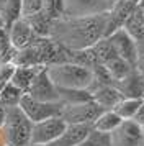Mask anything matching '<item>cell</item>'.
<instances>
[{"instance_id":"6da1fadb","label":"cell","mask_w":144,"mask_h":146,"mask_svg":"<svg viewBox=\"0 0 144 146\" xmlns=\"http://www.w3.org/2000/svg\"><path fill=\"white\" fill-rule=\"evenodd\" d=\"M106 13L95 17H64L54 18L48 36L67 53L90 49L105 38Z\"/></svg>"},{"instance_id":"7a4b0ae2","label":"cell","mask_w":144,"mask_h":146,"mask_svg":"<svg viewBox=\"0 0 144 146\" xmlns=\"http://www.w3.org/2000/svg\"><path fill=\"white\" fill-rule=\"evenodd\" d=\"M46 72L57 89L89 90L93 84V71L72 61H61L46 66Z\"/></svg>"},{"instance_id":"3957f363","label":"cell","mask_w":144,"mask_h":146,"mask_svg":"<svg viewBox=\"0 0 144 146\" xmlns=\"http://www.w3.org/2000/svg\"><path fill=\"white\" fill-rule=\"evenodd\" d=\"M33 123L28 120L20 107H8L3 125L0 126V136L5 146H26L31 141Z\"/></svg>"},{"instance_id":"277c9868","label":"cell","mask_w":144,"mask_h":146,"mask_svg":"<svg viewBox=\"0 0 144 146\" xmlns=\"http://www.w3.org/2000/svg\"><path fill=\"white\" fill-rule=\"evenodd\" d=\"M64 17H95L106 13L116 0H59Z\"/></svg>"},{"instance_id":"5b68a950","label":"cell","mask_w":144,"mask_h":146,"mask_svg":"<svg viewBox=\"0 0 144 146\" xmlns=\"http://www.w3.org/2000/svg\"><path fill=\"white\" fill-rule=\"evenodd\" d=\"M103 112L102 107H98L93 100H87L82 104L74 105H62L59 117L67 125H93L98 115Z\"/></svg>"},{"instance_id":"8992f818","label":"cell","mask_w":144,"mask_h":146,"mask_svg":"<svg viewBox=\"0 0 144 146\" xmlns=\"http://www.w3.org/2000/svg\"><path fill=\"white\" fill-rule=\"evenodd\" d=\"M18 107L31 123H38V121H43L46 118L57 117L61 113L62 104L61 102H39V100H34L33 97H30L28 94H25L20 100Z\"/></svg>"},{"instance_id":"52a82bcc","label":"cell","mask_w":144,"mask_h":146,"mask_svg":"<svg viewBox=\"0 0 144 146\" xmlns=\"http://www.w3.org/2000/svg\"><path fill=\"white\" fill-rule=\"evenodd\" d=\"M110 146H144L143 126L134 120H123L110 133Z\"/></svg>"},{"instance_id":"ba28073f","label":"cell","mask_w":144,"mask_h":146,"mask_svg":"<svg viewBox=\"0 0 144 146\" xmlns=\"http://www.w3.org/2000/svg\"><path fill=\"white\" fill-rule=\"evenodd\" d=\"M64 120L61 117H51L46 118L43 121L33 123V130H31V141L30 143H38V145H51L56 139L61 136V133L64 131L65 128Z\"/></svg>"},{"instance_id":"9c48e42d","label":"cell","mask_w":144,"mask_h":146,"mask_svg":"<svg viewBox=\"0 0 144 146\" xmlns=\"http://www.w3.org/2000/svg\"><path fill=\"white\" fill-rule=\"evenodd\" d=\"M26 94L34 100H39V102H59V90L52 84V80L49 79V76L46 72V67H43L36 74V77L33 79Z\"/></svg>"},{"instance_id":"30bf717a","label":"cell","mask_w":144,"mask_h":146,"mask_svg":"<svg viewBox=\"0 0 144 146\" xmlns=\"http://www.w3.org/2000/svg\"><path fill=\"white\" fill-rule=\"evenodd\" d=\"M7 35H8V41H10V46L13 51H20V49L26 48L36 36H39L33 30L30 21L21 17L10 25V28L7 30Z\"/></svg>"},{"instance_id":"8fae6325","label":"cell","mask_w":144,"mask_h":146,"mask_svg":"<svg viewBox=\"0 0 144 146\" xmlns=\"http://www.w3.org/2000/svg\"><path fill=\"white\" fill-rule=\"evenodd\" d=\"M137 5L136 0H116L113 3V7L106 12V31L105 36H110L116 30L123 27L124 20L128 18L131 10Z\"/></svg>"},{"instance_id":"7c38bea8","label":"cell","mask_w":144,"mask_h":146,"mask_svg":"<svg viewBox=\"0 0 144 146\" xmlns=\"http://www.w3.org/2000/svg\"><path fill=\"white\" fill-rule=\"evenodd\" d=\"M92 100L102 107L103 110H113L115 107L124 99L121 92L118 90L113 84H98V86H92L90 89Z\"/></svg>"},{"instance_id":"4fadbf2b","label":"cell","mask_w":144,"mask_h":146,"mask_svg":"<svg viewBox=\"0 0 144 146\" xmlns=\"http://www.w3.org/2000/svg\"><path fill=\"white\" fill-rule=\"evenodd\" d=\"M108 38H110L111 44L116 51L118 58L128 61L131 66H134V61H136V40H133L123 28H120L115 33H111Z\"/></svg>"},{"instance_id":"5bb4252c","label":"cell","mask_w":144,"mask_h":146,"mask_svg":"<svg viewBox=\"0 0 144 146\" xmlns=\"http://www.w3.org/2000/svg\"><path fill=\"white\" fill-rule=\"evenodd\" d=\"M115 87L121 92L124 99H143L144 95V74L133 67L129 74L121 80L115 82Z\"/></svg>"},{"instance_id":"9a60e30c","label":"cell","mask_w":144,"mask_h":146,"mask_svg":"<svg viewBox=\"0 0 144 146\" xmlns=\"http://www.w3.org/2000/svg\"><path fill=\"white\" fill-rule=\"evenodd\" d=\"M92 125H65L64 131L51 146H77L92 131Z\"/></svg>"},{"instance_id":"2e32d148","label":"cell","mask_w":144,"mask_h":146,"mask_svg":"<svg viewBox=\"0 0 144 146\" xmlns=\"http://www.w3.org/2000/svg\"><path fill=\"white\" fill-rule=\"evenodd\" d=\"M44 66H15L13 69V74H12V82L15 87H18L20 90L23 92H28V89L31 86L33 79L36 77V74L41 71Z\"/></svg>"},{"instance_id":"e0dca14e","label":"cell","mask_w":144,"mask_h":146,"mask_svg":"<svg viewBox=\"0 0 144 146\" xmlns=\"http://www.w3.org/2000/svg\"><path fill=\"white\" fill-rule=\"evenodd\" d=\"M121 28L129 35L133 40L144 38V12H143V8H141L139 3L131 10V13L124 20Z\"/></svg>"},{"instance_id":"ac0fdd59","label":"cell","mask_w":144,"mask_h":146,"mask_svg":"<svg viewBox=\"0 0 144 146\" xmlns=\"http://www.w3.org/2000/svg\"><path fill=\"white\" fill-rule=\"evenodd\" d=\"M123 120L121 117L118 115L115 110H103V112L98 115V118L93 121V130H97V131H102V133H108L110 135L113 130H116L120 123H121Z\"/></svg>"},{"instance_id":"d6986e66","label":"cell","mask_w":144,"mask_h":146,"mask_svg":"<svg viewBox=\"0 0 144 146\" xmlns=\"http://www.w3.org/2000/svg\"><path fill=\"white\" fill-rule=\"evenodd\" d=\"M103 67H105V71L108 72V76L111 77L113 84H115L118 80H121L123 77H126L134 66H131L128 61H124V59H121V58L115 56V58H111L110 61H106L103 64Z\"/></svg>"},{"instance_id":"ffe728a7","label":"cell","mask_w":144,"mask_h":146,"mask_svg":"<svg viewBox=\"0 0 144 146\" xmlns=\"http://www.w3.org/2000/svg\"><path fill=\"white\" fill-rule=\"evenodd\" d=\"M59 90V102L62 105H74V104H82L87 100H92L90 90H82V89H57Z\"/></svg>"},{"instance_id":"44dd1931","label":"cell","mask_w":144,"mask_h":146,"mask_svg":"<svg viewBox=\"0 0 144 146\" xmlns=\"http://www.w3.org/2000/svg\"><path fill=\"white\" fill-rule=\"evenodd\" d=\"M23 95H25L23 90H20L18 87H15L12 82H8L3 87V90L0 92V104L3 107H7V108L8 107H18Z\"/></svg>"},{"instance_id":"7402d4cb","label":"cell","mask_w":144,"mask_h":146,"mask_svg":"<svg viewBox=\"0 0 144 146\" xmlns=\"http://www.w3.org/2000/svg\"><path fill=\"white\" fill-rule=\"evenodd\" d=\"M143 100L144 99H123L113 110L121 117V120H133Z\"/></svg>"},{"instance_id":"603a6c76","label":"cell","mask_w":144,"mask_h":146,"mask_svg":"<svg viewBox=\"0 0 144 146\" xmlns=\"http://www.w3.org/2000/svg\"><path fill=\"white\" fill-rule=\"evenodd\" d=\"M52 0H21V18H33L51 5Z\"/></svg>"},{"instance_id":"cb8c5ba5","label":"cell","mask_w":144,"mask_h":146,"mask_svg":"<svg viewBox=\"0 0 144 146\" xmlns=\"http://www.w3.org/2000/svg\"><path fill=\"white\" fill-rule=\"evenodd\" d=\"M77 146H110V135L102 133L92 128V131L85 136V139Z\"/></svg>"},{"instance_id":"d4e9b609","label":"cell","mask_w":144,"mask_h":146,"mask_svg":"<svg viewBox=\"0 0 144 146\" xmlns=\"http://www.w3.org/2000/svg\"><path fill=\"white\" fill-rule=\"evenodd\" d=\"M13 69H15V64H13L12 61H10V62H3V64H0V92H2L3 87L10 82L12 74H13Z\"/></svg>"},{"instance_id":"484cf974","label":"cell","mask_w":144,"mask_h":146,"mask_svg":"<svg viewBox=\"0 0 144 146\" xmlns=\"http://www.w3.org/2000/svg\"><path fill=\"white\" fill-rule=\"evenodd\" d=\"M134 67L141 74H144V38L136 40V61H134Z\"/></svg>"},{"instance_id":"4316f807","label":"cell","mask_w":144,"mask_h":146,"mask_svg":"<svg viewBox=\"0 0 144 146\" xmlns=\"http://www.w3.org/2000/svg\"><path fill=\"white\" fill-rule=\"evenodd\" d=\"M134 121H136L137 125H141V126H144V100H143V104H141V107L137 108V112H136V115H134Z\"/></svg>"},{"instance_id":"83f0119b","label":"cell","mask_w":144,"mask_h":146,"mask_svg":"<svg viewBox=\"0 0 144 146\" xmlns=\"http://www.w3.org/2000/svg\"><path fill=\"white\" fill-rule=\"evenodd\" d=\"M5 113H7V107H3L0 104V126L3 125V120H5Z\"/></svg>"},{"instance_id":"f1b7e54d","label":"cell","mask_w":144,"mask_h":146,"mask_svg":"<svg viewBox=\"0 0 144 146\" xmlns=\"http://www.w3.org/2000/svg\"><path fill=\"white\" fill-rule=\"evenodd\" d=\"M26 146H51V145H38V143H28Z\"/></svg>"},{"instance_id":"f546056e","label":"cell","mask_w":144,"mask_h":146,"mask_svg":"<svg viewBox=\"0 0 144 146\" xmlns=\"http://www.w3.org/2000/svg\"><path fill=\"white\" fill-rule=\"evenodd\" d=\"M5 3H7V0H0V8L3 7V5H5Z\"/></svg>"},{"instance_id":"4dcf8cb0","label":"cell","mask_w":144,"mask_h":146,"mask_svg":"<svg viewBox=\"0 0 144 146\" xmlns=\"http://www.w3.org/2000/svg\"><path fill=\"white\" fill-rule=\"evenodd\" d=\"M141 8H143V12H144V5H141Z\"/></svg>"},{"instance_id":"1f68e13d","label":"cell","mask_w":144,"mask_h":146,"mask_svg":"<svg viewBox=\"0 0 144 146\" xmlns=\"http://www.w3.org/2000/svg\"><path fill=\"white\" fill-rule=\"evenodd\" d=\"M0 146H5V145H3V143H0Z\"/></svg>"},{"instance_id":"d6a6232c","label":"cell","mask_w":144,"mask_h":146,"mask_svg":"<svg viewBox=\"0 0 144 146\" xmlns=\"http://www.w3.org/2000/svg\"><path fill=\"white\" fill-rule=\"evenodd\" d=\"M143 133H144V126H143Z\"/></svg>"},{"instance_id":"836d02e7","label":"cell","mask_w":144,"mask_h":146,"mask_svg":"<svg viewBox=\"0 0 144 146\" xmlns=\"http://www.w3.org/2000/svg\"><path fill=\"white\" fill-rule=\"evenodd\" d=\"M143 99H144V95H143Z\"/></svg>"}]
</instances>
